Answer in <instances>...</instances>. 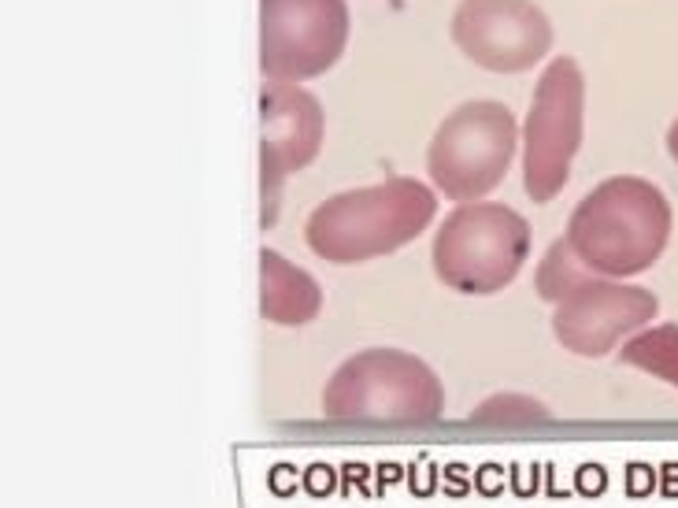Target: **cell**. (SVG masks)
Wrapping results in <instances>:
<instances>
[{"label": "cell", "instance_id": "1", "mask_svg": "<svg viewBox=\"0 0 678 508\" xmlns=\"http://www.w3.org/2000/svg\"><path fill=\"white\" fill-rule=\"evenodd\" d=\"M438 212V197L419 178H386L378 186L334 193L304 223V238L327 264H360L415 242Z\"/></svg>", "mask_w": 678, "mask_h": 508}, {"label": "cell", "instance_id": "2", "mask_svg": "<svg viewBox=\"0 0 678 508\" xmlns=\"http://www.w3.org/2000/svg\"><path fill=\"white\" fill-rule=\"evenodd\" d=\"M671 212L641 178L619 175L582 197L567 219L571 253L601 275H634L664 253Z\"/></svg>", "mask_w": 678, "mask_h": 508}, {"label": "cell", "instance_id": "3", "mask_svg": "<svg viewBox=\"0 0 678 508\" xmlns=\"http://www.w3.org/2000/svg\"><path fill=\"white\" fill-rule=\"evenodd\" d=\"M323 408L330 420L345 423L438 420L441 382L419 356L401 349H367L330 375Z\"/></svg>", "mask_w": 678, "mask_h": 508}, {"label": "cell", "instance_id": "4", "mask_svg": "<svg viewBox=\"0 0 678 508\" xmlns=\"http://www.w3.org/2000/svg\"><path fill=\"white\" fill-rule=\"evenodd\" d=\"M530 253V223L515 208L475 201L456 208L434 238V271L460 293H497Z\"/></svg>", "mask_w": 678, "mask_h": 508}, {"label": "cell", "instance_id": "5", "mask_svg": "<svg viewBox=\"0 0 678 508\" xmlns=\"http://www.w3.org/2000/svg\"><path fill=\"white\" fill-rule=\"evenodd\" d=\"M515 156V115L501 101H467L438 127L427 171L452 201H475L501 186Z\"/></svg>", "mask_w": 678, "mask_h": 508}, {"label": "cell", "instance_id": "6", "mask_svg": "<svg viewBox=\"0 0 678 508\" xmlns=\"http://www.w3.org/2000/svg\"><path fill=\"white\" fill-rule=\"evenodd\" d=\"M586 82L571 56H560L541 71L523 127V182L530 201H553L567 186V171L582 141Z\"/></svg>", "mask_w": 678, "mask_h": 508}, {"label": "cell", "instance_id": "7", "mask_svg": "<svg viewBox=\"0 0 678 508\" xmlns=\"http://www.w3.org/2000/svg\"><path fill=\"white\" fill-rule=\"evenodd\" d=\"M345 41V0H260V67L271 82L323 75L338 64Z\"/></svg>", "mask_w": 678, "mask_h": 508}, {"label": "cell", "instance_id": "8", "mask_svg": "<svg viewBox=\"0 0 678 508\" xmlns=\"http://www.w3.org/2000/svg\"><path fill=\"white\" fill-rule=\"evenodd\" d=\"M452 41L486 71H530L553 45V26L534 0H464L452 15Z\"/></svg>", "mask_w": 678, "mask_h": 508}, {"label": "cell", "instance_id": "9", "mask_svg": "<svg viewBox=\"0 0 678 508\" xmlns=\"http://www.w3.org/2000/svg\"><path fill=\"white\" fill-rule=\"evenodd\" d=\"M653 312V293L612 286V282H586L564 293L553 327L564 349L578 356H601L619 334L641 327Z\"/></svg>", "mask_w": 678, "mask_h": 508}, {"label": "cell", "instance_id": "10", "mask_svg": "<svg viewBox=\"0 0 678 508\" xmlns=\"http://www.w3.org/2000/svg\"><path fill=\"white\" fill-rule=\"evenodd\" d=\"M319 145H323L319 101L293 82H267L260 97V149L267 186L312 164Z\"/></svg>", "mask_w": 678, "mask_h": 508}, {"label": "cell", "instance_id": "11", "mask_svg": "<svg viewBox=\"0 0 678 508\" xmlns=\"http://www.w3.org/2000/svg\"><path fill=\"white\" fill-rule=\"evenodd\" d=\"M260 264H264V271H260V312H264V319H271L278 327H301V323L315 319V312L323 305L319 282L293 260L278 256L275 249H264Z\"/></svg>", "mask_w": 678, "mask_h": 508}, {"label": "cell", "instance_id": "12", "mask_svg": "<svg viewBox=\"0 0 678 508\" xmlns=\"http://www.w3.org/2000/svg\"><path fill=\"white\" fill-rule=\"evenodd\" d=\"M623 360L678 382V327H656V331L634 338L623 349Z\"/></svg>", "mask_w": 678, "mask_h": 508}]
</instances>
